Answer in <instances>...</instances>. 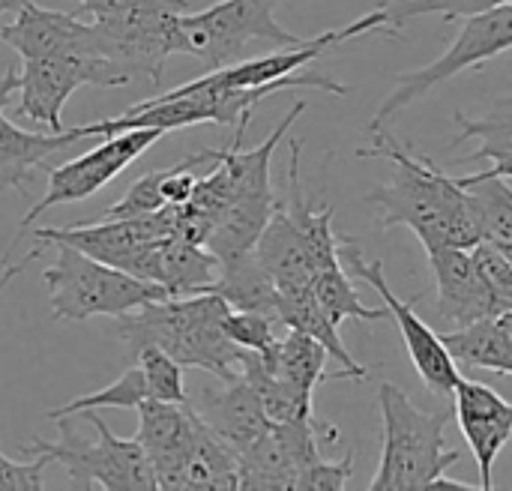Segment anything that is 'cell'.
I'll return each mask as SVG.
<instances>
[{"label": "cell", "mask_w": 512, "mask_h": 491, "mask_svg": "<svg viewBox=\"0 0 512 491\" xmlns=\"http://www.w3.org/2000/svg\"><path fill=\"white\" fill-rule=\"evenodd\" d=\"M512 48V3L504 6H495L489 12H480V15H471L465 18L462 30L456 33L453 45L432 63L414 69V72H402L396 78V87L393 93L378 105L375 117L369 120L366 129L372 126H384L390 117H396L399 111H405L408 105H414L420 96H426L432 87L450 81L453 75L465 72V69H474L504 51Z\"/></svg>", "instance_id": "7"}, {"label": "cell", "mask_w": 512, "mask_h": 491, "mask_svg": "<svg viewBox=\"0 0 512 491\" xmlns=\"http://www.w3.org/2000/svg\"><path fill=\"white\" fill-rule=\"evenodd\" d=\"M276 0H219L201 12L180 15V54H192L204 69H222L243 60L252 42L276 48L306 45L312 36L285 30L273 15Z\"/></svg>", "instance_id": "6"}, {"label": "cell", "mask_w": 512, "mask_h": 491, "mask_svg": "<svg viewBox=\"0 0 512 491\" xmlns=\"http://www.w3.org/2000/svg\"><path fill=\"white\" fill-rule=\"evenodd\" d=\"M198 414L219 438H225L234 447V453H243L246 447H252L273 426L267 420V411H264L255 387L243 375L234 381H225V390H219V393L207 390L204 408Z\"/></svg>", "instance_id": "17"}, {"label": "cell", "mask_w": 512, "mask_h": 491, "mask_svg": "<svg viewBox=\"0 0 512 491\" xmlns=\"http://www.w3.org/2000/svg\"><path fill=\"white\" fill-rule=\"evenodd\" d=\"M495 321H498L501 333H504V336L510 339V345H512V312H501V315H498Z\"/></svg>", "instance_id": "38"}, {"label": "cell", "mask_w": 512, "mask_h": 491, "mask_svg": "<svg viewBox=\"0 0 512 491\" xmlns=\"http://www.w3.org/2000/svg\"><path fill=\"white\" fill-rule=\"evenodd\" d=\"M78 141H87L78 126L60 132H27L0 114V192H24L36 174L51 171L54 162Z\"/></svg>", "instance_id": "16"}, {"label": "cell", "mask_w": 512, "mask_h": 491, "mask_svg": "<svg viewBox=\"0 0 512 491\" xmlns=\"http://www.w3.org/2000/svg\"><path fill=\"white\" fill-rule=\"evenodd\" d=\"M459 126V135L450 141V150L465 144L468 138H477L480 147L471 153V159H492L504 162L512 156V96L495 99L486 114L480 117H465L462 111L453 117Z\"/></svg>", "instance_id": "25"}, {"label": "cell", "mask_w": 512, "mask_h": 491, "mask_svg": "<svg viewBox=\"0 0 512 491\" xmlns=\"http://www.w3.org/2000/svg\"><path fill=\"white\" fill-rule=\"evenodd\" d=\"M474 264L483 276V282L489 285V291L495 294L501 312H512V264L510 258L489 240H480L474 249Z\"/></svg>", "instance_id": "31"}, {"label": "cell", "mask_w": 512, "mask_h": 491, "mask_svg": "<svg viewBox=\"0 0 512 491\" xmlns=\"http://www.w3.org/2000/svg\"><path fill=\"white\" fill-rule=\"evenodd\" d=\"M255 255L264 264V270L273 276L279 291L312 288V276H315L312 252L279 201L255 243Z\"/></svg>", "instance_id": "18"}, {"label": "cell", "mask_w": 512, "mask_h": 491, "mask_svg": "<svg viewBox=\"0 0 512 491\" xmlns=\"http://www.w3.org/2000/svg\"><path fill=\"white\" fill-rule=\"evenodd\" d=\"M312 291L321 303V309L327 312V318L339 327L345 321H363V324H372V321H387L390 318V309L381 306V309H369L360 294L354 291L348 273L342 264H333V267H324V270H315L312 276Z\"/></svg>", "instance_id": "26"}, {"label": "cell", "mask_w": 512, "mask_h": 491, "mask_svg": "<svg viewBox=\"0 0 512 491\" xmlns=\"http://www.w3.org/2000/svg\"><path fill=\"white\" fill-rule=\"evenodd\" d=\"M54 246V264L42 273L48 285L51 318L60 324H78L93 315L123 318L153 300L171 297L162 285L138 279L120 267L96 261L69 243H48Z\"/></svg>", "instance_id": "4"}, {"label": "cell", "mask_w": 512, "mask_h": 491, "mask_svg": "<svg viewBox=\"0 0 512 491\" xmlns=\"http://www.w3.org/2000/svg\"><path fill=\"white\" fill-rule=\"evenodd\" d=\"M459 183L474 195L483 240L495 243L501 252H512V186L507 177H492L480 171L459 177Z\"/></svg>", "instance_id": "24"}, {"label": "cell", "mask_w": 512, "mask_h": 491, "mask_svg": "<svg viewBox=\"0 0 512 491\" xmlns=\"http://www.w3.org/2000/svg\"><path fill=\"white\" fill-rule=\"evenodd\" d=\"M0 39L12 45L21 60L27 57H99V60L117 63L111 39L96 21H87L81 15L60 12V9H42L33 0L15 12L12 24L0 27Z\"/></svg>", "instance_id": "12"}, {"label": "cell", "mask_w": 512, "mask_h": 491, "mask_svg": "<svg viewBox=\"0 0 512 491\" xmlns=\"http://www.w3.org/2000/svg\"><path fill=\"white\" fill-rule=\"evenodd\" d=\"M273 210H276V195H243V198L228 201L216 213L204 246L219 258V264H228L255 252V243L264 225L270 222Z\"/></svg>", "instance_id": "19"}, {"label": "cell", "mask_w": 512, "mask_h": 491, "mask_svg": "<svg viewBox=\"0 0 512 491\" xmlns=\"http://www.w3.org/2000/svg\"><path fill=\"white\" fill-rule=\"evenodd\" d=\"M135 0H75V15L87 18V21H105L117 12H123L126 6H132Z\"/></svg>", "instance_id": "34"}, {"label": "cell", "mask_w": 512, "mask_h": 491, "mask_svg": "<svg viewBox=\"0 0 512 491\" xmlns=\"http://www.w3.org/2000/svg\"><path fill=\"white\" fill-rule=\"evenodd\" d=\"M378 408L384 420L381 465L372 491L429 489L450 465L459 462L456 450H444V432L450 417L441 411L417 408L396 384L378 387Z\"/></svg>", "instance_id": "3"}, {"label": "cell", "mask_w": 512, "mask_h": 491, "mask_svg": "<svg viewBox=\"0 0 512 491\" xmlns=\"http://www.w3.org/2000/svg\"><path fill=\"white\" fill-rule=\"evenodd\" d=\"M126 87L132 78L111 60L99 57H27L18 72V117L60 132L69 96L84 87Z\"/></svg>", "instance_id": "10"}, {"label": "cell", "mask_w": 512, "mask_h": 491, "mask_svg": "<svg viewBox=\"0 0 512 491\" xmlns=\"http://www.w3.org/2000/svg\"><path fill=\"white\" fill-rule=\"evenodd\" d=\"M426 255L435 276V315L444 333L501 315V306L483 282L471 249H435Z\"/></svg>", "instance_id": "14"}, {"label": "cell", "mask_w": 512, "mask_h": 491, "mask_svg": "<svg viewBox=\"0 0 512 491\" xmlns=\"http://www.w3.org/2000/svg\"><path fill=\"white\" fill-rule=\"evenodd\" d=\"M51 462L45 456H36L30 462H12L0 453V489L6 491H42L45 489V468Z\"/></svg>", "instance_id": "33"}, {"label": "cell", "mask_w": 512, "mask_h": 491, "mask_svg": "<svg viewBox=\"0 0 512 491\" xmlns=\"http://www.w3.org/2000/svg\"><path fill=\"white\" fill-rule=\"evenodd\" d=\"M276 318L288 327V330H300L312 339H318L330 360H336L351 381H366L369 378V369L360 366L351 351L345 348L342 336H339V327L327 318V312L321 309L318 297L312 288H297V291H279V300H276Z\"/></svg>", "instance_id": "20"}, {"label": "cell", "mask_w": 512, "mask_h": 491, "mask_svg": "<svg viewBox=\"0 0 512 491\" xmlns=\"http://www.w3.org/2000/svg\"><path fill=\"white\" fill-rule=\"evenodd\" d=\"M24 3H30V0H0V18H3L6 12H18Z\"/></svg>", "instance_id": "39"}, {"label": "cell", "mask_w": 512, "mask_h": 491, "mask_svg": "<svg viewBox=\"0 0 512 491\" xmlns=\"http://www.w3.org/2000/svg\"><path fill=\"white\" fill-rule=\"evenodd\" d=\"M39 255H42V246L30 249V252H27V255L18 261V264H12V267H0V294H3V288H6V285H9V282H12V279H15V276H18V273L27 267V264H30V261H36Z\"/></svg>", "instance_id": "35"}, {"label": "cell", "mask_w": 512, "mask_h": 491, "mask_svg": "<svg viewBox=\"0 0 512 491\" xmlns=\"http://www.w3.org/2000/svg\"><path fill=\"white\" fill-rule=\"evenodd\" d=\"M138 414V432L135 441L147 453V462L156 477L159 489H186L189 477V459L195 447V435L201 426V414L183 402H162V399H147L135 408Z\"/></svg>", "instance_id": "13"}, {"label": "cell", "mask_w": 512, "mask_h": 491, "mask_svg": "<svg viewBox=\"0 0 512 491\" xmlns=\"http://www.w3.org/2000/svg\"><path fill=\"white\" fill-rule=\"evenodd\" d=\"M327 360H330V354H327V348L318 339H312V336H306L300 330H288V336L279 339L273 357H267L264 366L312 396L318 384L339 381V375L327 372Z\"/></svg>", "instance_id": "23"}, {"label": "cell", "mask_w": 512, "mask_h": 491, "mask_svg": "<svg viewBox=\"0 0 512 491\" xmlns=\"http://www.w3.org/2000/svg\"><path fill=\"white\" fill-rule=\"evenodd\" d=\"M210 291L219 294L237 312H261V315L276 318L279 288H276L273 276L264 270V264L258 261L255 252H249V255L237 258V261L222 264Z\"/></svg>", "instance_id": "21"}, {"label": "cell", "mask_w": 512, "mask_h": 491, "mask_svg": "<svg viewBox=\"0 0 512 491\" xmlns=\"http://www.w3.org/2000/svg\"><path fill=\"white\" fill-rule=\"evenodd\" d=\"M219 267H222L219 258L207 246L189 243V240H165L159 285L171 297L204 294V291L213 288V282L219 276Z\"/></svg>", "instance_id": "22"}, {"label": "cell", "mask_w": 512, "mask_h": 491, "mask_svg": "<svg viewBox=\"0 0 512 491\" xmlns=\"http://www.w3.org/2000/svg\"><path fill=\"white\" fill-rule=\"evenodd\" d=\"M15 93H18V72H15V66H9V69L0 75V114H3V108L12 102Z\"/></svg>", "instance_id": "36"}, {"label": "cell", "mask_w": 512, "mask_h": 491, "mask_svg": "<svg viewBox=\"0 0 512 491\" xmlns=\"http://www.w3.org/2000/svg\"><path fill=\"white\" fill-rule=\"evenodd\" d=\"M483 174H492V177H512V156L510 159H504V162H495L489 171H483Z\"/></svg>", "instance_id": "37"}, {"label": "cell", "mask_w": 512, "mask_h": 491, "mask_svg": "<svg viewBox=\"0 0 512 491\" xmlns=\"http://www.w3.org/2000/svg\"><path fill=\"white\" fill-rule=\"evenodd\" d=\"M512 0H399V3H381L387 9V33H396L405 21L417 15H444V21L453 18H471L480 12H489L495 6H504Z\"/></svg>", "instance_id": "28"}, {"label": "cell", "mask_w": 512, "mask_h": 491, "mask_svg": "<svg viewBox=\"0 0 512 491\" xmlns=\"http://www.w3.org/2000/svg\"><path fill=\"white\" fill-rule=\"evenodd\" d=\"M456 423L477 459L480 489H495L492 471L512 438V402L501 399L492 387L462 378L453 390Z\"/></svg>", "instance_id": "15"}, {"label": "cell", "mask_w": 512, "mask_h": 491, "mask_svg": "<svg viewBox=\"0 0 512 491\" xmlns=\"http://www.w3.org/2000/svg\"><path fill=\"white\" fill-rule=\"evenodd\" d=\"M276 3H279V0H276Z\"/></svg>", "instance_id": "40"}, {"label": "cell", "mask_w": 512, "mask_h": 491, "mask_svg": "<svg viewBox=\"0 0 512 491\" xmlns=\"http://www.w3.org/2000/svg\"><path fill=\"white\" fill-rule=\"evenodd\" d=\"M366 132L372 135V144L360 147L357 156H381L396 165L393 177L366 198L369 207H375L381 228H411L426 252L474 249L483 240V231L471 189H465L459 177L444 174L432 156L399 144L384 126Z\"/></svg>", "instance_id": "1"}, {"label": "cell", "mask_w": 512, "mask_h": 491, "mask_svg": "<svg viewBox=\"0 0 512 491\" xmlns=\"http://www.w3.org/2000/svg\"><path fill=\"white\" fill-rule=\"evenodd\" d=\"M354 477V453L348 450L342 462H324L318 459L315 465H309L306 471H300L297 486L303 491H342L348 486V480Z\"/></svg>", "instance_id": "32"}, {"label": "cell", "mask_w": 512, "mask_h": 491, "mask_svg": "<svg viewBox=\"0 0 512 491\" xmlns=\"http://www.w3.org/2000/svg\"><path fill=\"white\" fill-rule=\"evenodd\" d=\"M150 399V390H147V381H144V372L141 366H129L120 372L117 381H111L108 387L96 390V393H84L78 399H69L66 405L60 408H51L45 417L48 420H57V417H66V414H78V411H96V408H129L135 411L141 402Z\"/></svg>", "instance_id": "27"}, {"label": "cell", "mask_w": 512, "mask_h": 491, "mask_svg": "<svg viewBox=\"0 0 512 491\" xmlns=\"http://www.w3.org/2000/svg\"><path fill=\"white\" fill-rule=\"evenodd\" d=\"M135 360H138V366L144 372L150 399L177 402V405L189 402L186 399V387H183V366L168 351H162L159 345H144L135 354Z\"/></svg>", "instance_id": "29"}, {"label": "cell", "mask_w": 512, "mask_h": 491, "mask_svg": "<svg viewBox=\"0 0 512 491\" xmlns=\"http://www.w3.org/2000/svg\"><path fill=\"white\" fill-rule=\"evenodd\" d=\"M183 12H189V0H135L123 12L96 24L111 39L117 63L129 72V78L159 84L165 60L180 54Z\"/></svg>", "instance_id": "11"}, {"label": "cell", "mask_w": 512, "mask_h": 491, "mask_svg": "<svg viewBox=\"0 0 512 491\" xmlns=\"http://www.w3.org/2000/svg\"><path fill=\"white\" fill-rule=\"evenodd\" d=\"M165 132L162 129H126V132H114L108 135L99 147L87 150L78 159H69L63 165H54L48 171V192L42 201H36L27 216H21V228L15 234V240L9 243L0 267H6L12 249L18 246V240L24 237V231L51 207L57 204H72V201H84L90 195H96L102 186H108L117 174H123L147 147H153Z\"/></svg>", "instance_id": "8"}, {"label": "cell", "mask_w": 512, "mask_h": 491, "mask_svg": "<svg viewBox=\"0 0 512 491\" xmlns=\"http://www.w3.org/2000/svg\"><path fill=\"white\" fill-rule=\"evenodd\" d=\"M273 321L276 318L261 315V312H237V309H231L225 315V333L243 351H255V354H261L267 360V357H273V351L279 345Z\"/></svg>", "instance_id": "30"}, {"label": "cell", "mask_w": 512, "mask_h": 491, "mask_svg": "<svg viewBox=\"0 0 512 491\" xmlns=\"http://www.w3.org/2000/svg\"><path fill=\"white\" fill-rule=\"evenodd\" d=\"M93 429V438H84L72 417H57L60 441L45 444L36 438L24 453L27 456H45L48 462H60L66 477L75 489L105 491H156V477L147 462V453L135 438H117L96 411H78Z\"/></svg>", "instance_id": "5"}, {"label": "cell", "mask_w": 512, "mask_h": 491, "mask_svg": "<svg viewBox=\"0 0 512 491\" xmlns=\"http://www.w3.org/2000/svg\"><path fill=\"white\" fill-rule=\"evenodd\" d=\"M228 312L231 306L213 291L192 297H165L117 318V336L132 357L144 345H159L180 366L204 369L225 384L243 375L246 360V351L234 345L225 333Z\"/></svg>", "instance_id": "2"}, {"label": "cell", "mask_w": 512, "mask_h": 491, "mask_svg": "<svg viewBox=\"0 0 512 491\" xmlns=\"http://www.w3.org/2000/svg\"><path fill=\"white\" fill-rule=\"evenodd\" d=\"M339 264L345 267L348 276H357V279L369 282L384 297V306L390 309V321H396V327L402 330V339H405V348L411 354V363H414L417 375L423 378V384L429 387V393L453 396L456 384L462 381L459 366L450 357L444 339L426 321H420V315L414 312L417 300L402 303L393 294V288L387 285L384 264L381 261H369L354 237H339Z\"/></svg>", "instance_id": "9"}]
</instances>
